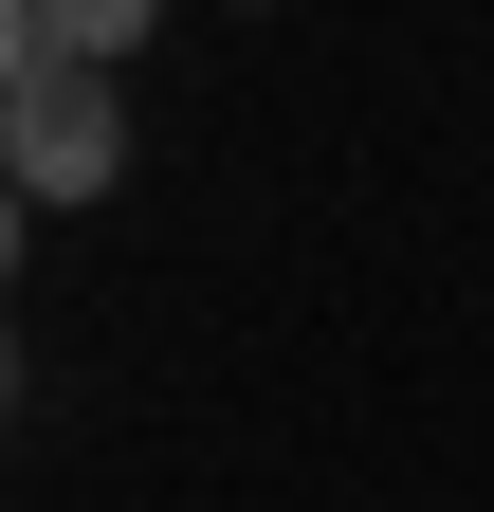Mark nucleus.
Wrapping results in <instances>:
<instances>
[{"mask_svg":"<svg viewBox=\"0 0 494 512\" xmlns=\"http://www.w3.org/2000/svg\"><path fill=\"white\" fill-rule=\"evenodd\" d=\"M165 0H0V74H129Z\"/></svg>","mask_w":494,"mask_h":512,"instance_id":"2","label":"nucleus"},{"mask_svg":"<svg viewBox=\"0 0 494 512\" xmlns=\"http://www.w3.org/2000/svg\"><path fill=\"white\" fill-rule=\"evenodd\" d=\"M0 183L55 220V202H110L129 183V92L110 74H0Z\"/></svg>","mask_w":494,"mask_h":512,"instance_id":"1","label":"nucleus"}]
</instances>
